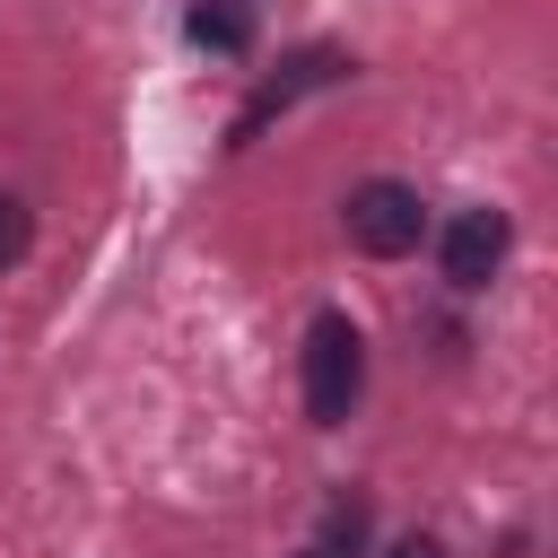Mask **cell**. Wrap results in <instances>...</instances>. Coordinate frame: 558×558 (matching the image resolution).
Returning <instances> with one entry per match:
<instances>
[{
    "label": "cell",
    "instance_id": "obj_1",
    "mask_svg": "<svg viewBox=\"0 0 558 558\" xmlns=\"http://www.w3.org/2000/svg\"><path fill=\"white\" fill-rule=\"evenodd\" d=\"M357 392H366V340H357V323L349 314H314V331H305V418L340 427L357 410Z\"/></svg>",
    "mask_w": 558,
    "mask_h": 558
},
{
    "label": "cell",
    "instance_id": "obj_2",
    "mask_svg": "<svg viewBox=\"0 0 558 558\" xmlns=\"http://www.w3.org/2000/svg\"><path fill=\"white\" fill-rule=\"evenodd\" d=\"M340 235H349L357 253H375V262H401V253H418L427 209H418V192H410V183L375 174V183H357V192L340 201Z\"/></svg>",
    "mask_w": 558,
    "mask_h": 558
},
{
    "label": "cell",
    "instance_id": "obj_7",
    "mask_svg": "<svg viewBox=\"0 0 558 558\" xmlns=\"http://www.w3.org/2000/svg\"><path fill=\"white\" fill-rule=\"evenodd\" d=\"M392 558H445V541H427V532H410V541H392Z\"/></svg>",
    "mask_w": 558,
    "mask_h": 558
},
{
    "label": "cell",
    "instance_id": "obj_4",
    "mask_svg": "<svg viewBox=\"0 0 558 558\" xmlns=\"http://www.w3.org/2000/svg\"><path fill=\"white\" fill-rule=\"evenodd\" d=\"M497 262H506V218H497V209H462V218L445 227V279H453V288H488Z\"/></svg>",
    "mask_w": 558,
    "mask_h": 558
},
{
    "label": "cell",
    "instance_id": "obj_8",
    "mask_svg": "<svg viewBox=\"0 0 558 558\" xmlns=\"http://www.w3.org/2000/svg\"><path fill=\"white\" fill-rule=\"evenodd\" d=\"M305 558H340V549H305Z\"/></svg>",
    "mask_w": 558,
    "mask_h": 558
},
{
    "label": "cell",
    "instance_id": "obj_5",
    "mask_svg": "<svg viewBox=\"0 0 558 558\" xmlns=\"http://www.w3.org/2000/svg\"><path fill=\"white\" fill-rule=\"evenodd\" d=\"M192 44H209V52H244L253 44V9L244 0H192Z\"/></svg>",
    "mask_w": 558,
    "mask_h": 558
},
{
    "label": "cell",
    "instance_id": "obj_3",
    "mask_svg": "<svg viewBox=\"0 0 558 558\" xmlns=\"http://www.w3.org/2000/svg\"><path fill=\"white\" fill-rule=\"evenodd\" d=\"M340 70H349V61H340L331 44H305V52H288V61H279V78H262V87H253V105L235 113V148H244V140H253V131H262L270 113H288V105H296L305 87H331Z\"/></svg>",
    "mask_w": 558,
    "mask_h": 558
},
{
    "label": "cell",
    "instance_id": "obj_6",
    "mask_svg": "<svg viewBox=\"0 0 558 558\" xmlns=\"http://www.w3.org/2000/svg\"><path fill=\"white\" fill-rule=\"evenodd\" d=\"M26 235H35V218H26V201L17 192H0V270L26 253Z\"/></svg>",
    "mask_w": 558,
    "mask_h": 558
}]
</instances>
